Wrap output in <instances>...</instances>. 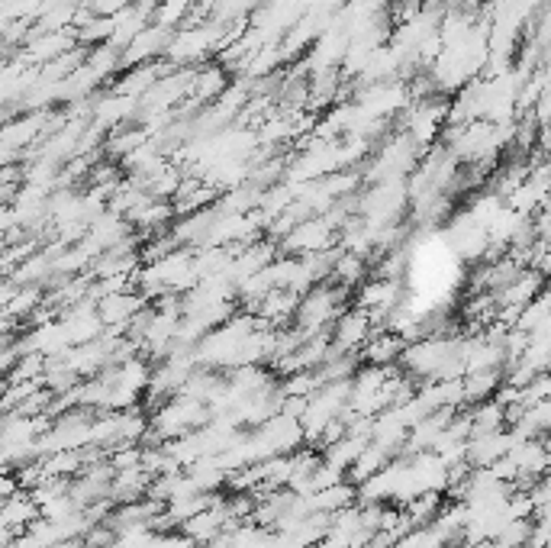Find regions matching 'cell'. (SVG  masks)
Returning <instances> with one entry per match:
<instances>
[{
  "mask_svg": "<svg viewBox=\"0 0 551 548\" xmlns=\"http://www.w3.org/2000/svg\"><path fill=\"white\" fill-rule=\"evenodd\" d=\"M374 320L365 313V310H358V307H348L336 323H332L329 329V345H332V352H352L358 355L361 352V345H365L374 333Z\"/></svg>",
  "mask_w": 551,
  "mask_h": 548,
  "instance_id": "5",
  "label": "cell"
},
{
  "mask_svg": "<svg viewBox=\"0 0 551 548\" xmlns=\"http://www.w3.org/2000/svg\"><path fill=\"white\" fill-rule=\"evenodd\" d=\"M400 294H403V287H400L397 278H384V274H374L371 281H361L358 284V294H355V304L352 307L365 310L371 320H374V326H377V323H387V316L403 307ZM377 329H381V326H377Z\"/></svg>",
  "mask_w": 551,
  "mask_h": 548,
  "instance_id": "3",
  "label": "cell"
},
{
  "mask_svg": "<svg viewBox=\"0 0 551 548\" xmlns=\"http://www.w3.org/2000/svg\"><path fill=\"white\" fill-rule=\"evenodd\" d=\"M39 519V507L33 503V497L26 494V490H17L13 497L0 500V523L13 532H23L29 523H36Z\"/></svg>",
  "mask_w": 551,
  "mask_h": 548,
  "instance_id": "9",
  "label": "cell"
},
{
  "mask_svg": "<svg viewBox=\"0 0 551 548\" xmlns=\"http://www.w3.org/2000/svg\"><path fill=\"white\" fill-rule=\"evenodd\" d=\"M97 316L104 329H113V333L123 336V329L129 326V320L145 307V297L139 291H113L97 300Z\"/></svg>",
  "mask_w": 551,
  "mask_h": 548,
  "instance_id": "6",
  "label": "cell"
},
{
  "mask_svg": "<svg viewBox=\"0 0 551 548\" xmlns=\"http://www.w3.org/2000/svg\"><path fill=\"white\" fill-rule=\"evenodd\" d=\"M207 420H210L207 403H200L187 394H174L165 403H158L155 410H149V432L158 442H171L200 429Z\"/></svg>",
  "mask_w": 551,
  "mask_h": 548,
  "instance_id": "2",
  "label": "cell"
},
{
  "mask_svg": "<svg viewBox=\"0 0 551 548\" xmlns=\"http://www.w3.org/2000/svg\"><path fill=\"white\" fill-rule=\"evenodd\" d=\"M358 548H390V545H387L384 539H377V536H374L371 542H365V545H358Z\"/></svg>",
  "mask_w": 551,
  "mask_h": 548,
  "instance_id": "13",
  "label": "cell"
},
{
  "mask_svg": "<svg viewBox=\"0 0 551 548\" xmlns=\"http://www.w3.org/2000/svg\"><path fill=\"white\" fill-rule=\"evenodd\" d=\"M352 304V291L336 281H319L313 284L310 291H303L297 300V310H294V320H290V329L307 339V336H323L332 329V323L348 310Z\"/></svg>",
  "mask_w": 551,
  "mask_h": 548,
  "instance_id": "1",
  "label": "cell"
},
{
  "mask_svg": "<svg viewBox=\"0 0 551 548\" xmlns=\"http://www.w3.org/2000/svg\"><path fill=\"white\" fill-rule=\"evenodd\" d=\"M452 548H490V542H458Z\"/></svg>",
  "mask_w": 551,
  "mask_h": 548,
  "instance_id": "14",
  "label": "cell"
},
{
  "mask_svg": "<svg viewBox=\"0 0 551 548\" xmlns=\"http://www.w3.org/2000/svg\"><path fill=\"white\" fill-rule=\"evenodd\" d=\"M284 255H313L326 252L336 242V223L329 216H316V220H300L297 226H290L287 233L278 239Z\"/></svg>",
  "mask_w": 551,
  "mask_h": 548,
  "instance_id": "4",
  "label": "cell"
},
{
  "mask_svg": "<svg viewBox=\"0 0 551 548\" xmlns=\"http://www.w3.org/2000/svg\"><path fill=\"white\" fill-rule=\"evenodd\" d=\"M516 439L510 436V429H493V432H481V436H471L468 445H464V461L468 468H490L493 461L503 458L510 452V445Z\"/></svg>",
  "mask_w": 551,
  "mask_h": 548,
  "instance_id": "7",
  "label": "cell"
},
{
  "mask_svg": "<svg viewBox=\"0 0 551 548\" xmlns=\"http://www.w3.org/2000/svg\"><path fill=\"white\" fill-rule=\"evenodd\" d=\"M503 371H468L461 374V394H464V407L471 403H481L487 397H493V391L500 387Z\"/></svg>",
  "mask_w": 551,
  "mask_h": 548,
  "instance_id": "10",
  "label": "cell"
},
{
  "mask_svg": "<svg viewBox=\"0 0 551 548\" xmlns=\"http://www.w3.org/2000/svg\"><path fill=\"white\" fill-rule=\"evenodd\" d=\"M49 548H97L87 539H68V542H58V545H49Z\"/></svg>",
  "mask_w": 551,
  "mask_h": 548,
  "instance_id": "12",
  "label": "cell"
},
{
  "mask_svg": "<svg viewBox=\"0 0 551 548\" xmlns=\"http://www.w3.org/2000/svg\"><path fill=\"white\" fill-rule=\"evenodd\" d=\"M365 274H368V258H361V255H352V252L339 249L336 265H332V274H329V281H336V284L348 287V291H355V287H358L361 281H365Z\"/></svg>",
  "mask_w": 551,
  "mask_h": 548,
  "instance_id": "11",
  "label": "cell"
},
{
  "mask_svg": "<svg viewBox=\"0 0 551 548\" xmlns=\"http://www.w3.org/2000/svg\"><path fill=\"white\" fill-rule=\"evenodd\" d=\"M403 339L397 333H390V329H374L371 339L361 345L358 358L365 365H377V368H394L400 362V352H403Z\"/></svg>",
  "mask_w": 551,
  "mask_h": 548,
  "instance_id": "8",
  "label": "cell"
}]
</instances>
